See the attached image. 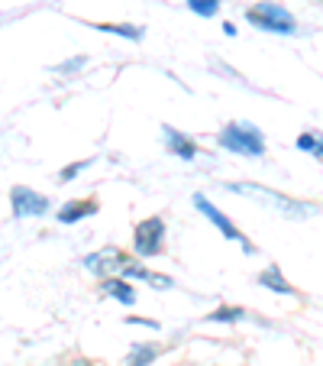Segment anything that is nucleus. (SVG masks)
I'll use <instances>...</instances> for the list:
<instances>
[{
    "instance_id": "f257e3e1",
    "label": "nucleus",
    "mask_w": 323,
    "mask_h": 366,
    "mask_svg": "<svg viewBox=\"0 0 323 366\" xmlns=\"http://www.w3.org/2000/svg\"><path fill=\"white\" fill-rule=\"evenodd\" d=\"M162 237H165V224L162 217H145L143 224H136L133 230V249L139 256H155L162 249Z\"/></svg>"
},
{
    "instance_id": "f03ea898",
    "label": "nucleus",
    "mask_w": 323,
    "mask_h": 366,
    "mask_svg": "<svg viewBox=\"0 0 323 366\" xmlns=\"http://www.w3.org/2000/svg\"><path fill=\"white\" fill-rule=\"evenodd\" d=\"M220 143L233 152H242V156H262L265 152V143H262L259 133L249 130V127H236V124H230L220 133Z\"/></svg>"
},
{
    "instance_id": "7ed1b4c3",
    "label": "nucleus",
    "mask_w": 323,
    "mask_h": 366,
    "mask_svg": "<svg viewBox=\"0 0 323 366\" xmlns=\"http://www.w3.org/2000/svg\"><path fill=\"white\" fill-rule=\"evenodd\" d=\"M249 20L259 23L265 29H275V33H294V20L291 14H284L282 7H272V4H259V7L249 10Z\"/></svg>"
},
{
    "instance_id": "20e7f679",
    "label": "nucleus",
    "mask_w": 323,
    "mask_h": 366,
    "mask_svg": "<svg viewBox=\"0 0 323 366\" xmlns=\"http://www.w3.org/2000/svg\"><path fill=\"white\" fill-rule=\"evenodd\" d=\"M10 201H14L16 217H23V214H46V207H48V201L42 198L39 192L23 188V185H16L14 192H10Z\"/></svg>"
},
{
    "instance_id": "39448f33",
    "label": "nucleus",
    "mask_w": 323,
    "mask_h": 366,
    "mask_svg": "<svg viewBox=\"0 0 323 366\" xmlns=\"http://www.w3.org/2000/svg\"><path fill=\"white\" fill-rule=\"evenodd\" d=\"M194 204H198V207H200V214H204V217H210V221H213V224H217V227H220V234H223V237H227V240H240V243H242V247H246V249H249V240H246V237H242V234H240V230H236V224H230V221H227V217H223V214H220V211H217V207H213V204H210V201H207V198H204V194H198V198H194Z\"/></svg>"
},
{
    "instance_id": "423d86ee",
    "label": "nucleus",
    "mask_w": 323,
    "mask_h": 366,
    "mask_svg": "<svg viewBox=\"0 0 323 366\" xmlns=\"http://www.w3.org/2000/svg\"><path fill=\"white\" fill-rule=\"evenodd\" d=\"M165 137H168V146H172V149L178 152L181 159H194V156H198V146H194L188 137H178V130L165 127Z\"/></svg>"
},
{
    "instance_id": "0eeeda50",
    "label": "nucleus",
    "mask_w": 323,
    "mask_h": 366,
    "mask_svg": "<svg viewBox=\"0 0 323 366\" xmlns=\"http://www.w3.org/2000/svg\"><path fill=\"white\" fill-rule=\"evenodd\" d=\"M97 207H94V201H71L65 211H58V221H65V224H71V221H78V217H88V214H94Z\"/></svg>"
},
{
    "instance_id": "6e6552de",
    "label": "nucleus",
    "mask_w": 323,
    "mask_h": 366,
    "mask_svg": "<svg viewBox=\"0 0 323 366\" xmlns=\"http://www.w3.org/2000/svg\"><path fill=\"white\" fill-rule=\"evenodd\" d=\"M103 292H111V295H117L123 305H133V302H136V292H133L126 282H117V279H111V282H103Z\"/></svg>"
},
{
    "instance_id": "1a4fd4ad",
    "label": "nucleus",
    "mask_w": 323,
    "mask_h": 366,
    "mask_svg": "<svg viewBox=\"0 0 323 366\" xmlns=\"http://www.w3.org/2000/svg\"><path fill=\"white\" fill-rule=\"evenodd\" d=\"M188 7H191L194 14H200V16H213L220 4H217V0H188Z\"/></svg>"
},
{
    "instance_id": "9d476101",
    "label": "nucleus",
    "mask_w": 323,
    "mask_h": 366,
    "mask_svg": "<svg viewBox=\"0 0 323 366\" xmlns=\"http://www.w3.org/2000/svg\"><path fill=\"white\" fill-rule=\"evenodd\" d=\"M262 282H272V289H275V292H294L288 282H284V279H278V272H275V269L262 272Z\"/></svg>"
},
{
    "instance_id": "9b49d317",
    "label": "nucleus",
    "mask_w": 323,
    "mask_h": 366,
    "mask_svg": "<svg viewBox=\"0 0 323 366\" xmlns=\"http://www.w3.org/2000/svg\"><path fill=\"white\" fill-rule=\"evenodd\" d=\"M236 318H242L240 308H220V311H213L210 315V321H236Z\"/></svg>"
},
{
    "instance_id": "f8f14e48",
    "label": "nucleus",
    "mask_w": 323,
    "mask_h": 366,
    "mask_svg": "<svg viewBox=\"0 0 323 366\" xmlns=\"http://www.w3.org/2000/svg\"><path fill=\"white\" fill-rule=\"evenodd\" d=\"M297 146H301V149H317V156H320V159H323V146L317 143L314 137H301V139H297Z\"/></svg>"
}]
</instances>
